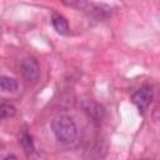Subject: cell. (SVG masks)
Listing matches in <instances>:
<instances>
[{"label": "cell", "mask_w": 160, "mask_h": 160, "mask_svg": "<svg viewBox=\"0 0 160 160\" xmlns=\"http://www.w3.org/2000/svg\"><path fill=\"white\" fill-rule=\"evenodd\" d=\"M0 114H1V119H9L12 118L16 114V108L6 101H2L0 105Z\"/></svg>", "instance_id": "cell-8"}, {"label": "cell", "mask_w": 160, "mask_h": 160, "mask_svg": "<svg viewBox=\"0 0 160 160\" xmlns=\"http://www.w3.org/2000/svg\"><path fill=\"white\" fill-rule=\"evenodd\" d=\"M81 106L84 109V111L94 120H101L105 115V109L101 104H99L98 101L95 100H91V99H88V100H84L81 102Z\"/></svg>", "instance_id": "cell-4"}, {"label": "cell", "mask_w": 160, "mask_h": 160, "mask_svg": "<svg viewBox=\"0 0 160 160\" xmlns=\"http://www.w3.org/2000/svg\"><path fill=\"white\" fill-rule=\"evenodd\" d=\"M144 160H146V159H144Z\"/></svg>", "instance_id": "cell-10"}, {"label": "cell", "mask_w": 160, "mask_h": 160, "mask_svg": "<svg viewBox=\"0 0 160 160\" xmlns=\"http://www.w3.org/2000/svg\"><path fill=\"white\" fill-rule=\"evenodd\" d=\"M0 88L4 92H15L19 88V84L14 78L1 76L0 78Z\"/></svg>", "instance_id": "cell-6"}, {"label": "cell", "mask_w": 160, "mask_h": 160, "mask_svg": "<svg viewBox=\"0 0 160 160\" xmlns=\"http://www.w3.org/2000/svg\"><path fill=\"white\" fill-rule=\"evenodd\" d=\"M21 72H22V76L26 81H29V82L36 81L39 75H40L39 61L32 56L25 58L21 62Z\"/></svg>", "instance_id": "cell-2"}, {"label": "cell", "mask_w": 160, "mask_h": 160, "mask_svg": "<svg viewBox=\"0 0 160 160\" xmlns=\"http://www.w3.org/2000/svg\"><path fill=\"white\" fill-rule=\"evenodd\" d=\"M19 142L21 144V146H22V149H24V151L26 152L28 156H31L32 154H35V146H34V144H32L31 136H30L26 131L22 132V135H21Z\"/></svg>", "instance_id": "cell-7"}, {"label": "cell", "mask_w": 160, "mask_h": 160, "mask_svg": "<svg viewBox=\"0 0 160 160\" xmlns=\"http://www.w3.org/2000/svg\"><path fill=\"white\" fill-rule=\"evenodd\" d=\"M51 129L55 138L66 145L74 144L79 135L76 122L68 115H58L51 121Z\"/></svg>", "instance_id": "cell-1"}, {"label": "cell", "mask_w": 160, "mask_h": 160, "mask_svg": "<svg viewBox=\"0 0 160 160\" xmlns=\"http://www.w3.org/2000/svg\"><path fill=\"white\" fill-rule=\"evenodd\" d=\"M51 24H52L54 29L56 30V32L60 34V35H68L69 31H70V26H69V22L66 20V18L62 16L61 14H59V12H52Z\"/></svg>", "instance_id": "cell-5"}, {"label": "cell", "mask_w": 160, "mask_h": 160, "mask_svg": "<svg viewBox=\"0 0 160 160\" xmlns=\"http://www.w3.org/2000/svg\"><path fill=\"white\" fill-rule=\"evenodd\" d=\"M151 99H152V90H151V88H150L149 85H142V86H141L140 89H138V90L132 94V96H131L132 102H134V104L138 106V109L141 110V111L146 110V108L149 106Z\"/></svg>", "instance_id": "cell-3"}, {"label": "cell", "mask_w": 160, "mask_h": 160, "mask_svg": "<svg viewBox=\"0 0 160 160\" xmlns=\"http://www.w3.org/2000/svg\"><path fill=\"white\" fill-rule=\"evenodd\" d=\"M2 160H18V158H16L14 154H8Z\"/></svg>", "instance_id": "cell-9"}]
</instances>
